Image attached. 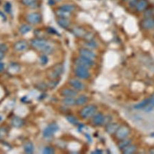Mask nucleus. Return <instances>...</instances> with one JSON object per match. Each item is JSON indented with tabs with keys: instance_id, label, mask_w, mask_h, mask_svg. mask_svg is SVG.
Returning a JSON list of instances; mask_svg holds the SVG:
<instances>
[{
	"instance_id": "nucleus-1",
	"label": "nucleus",
	"mask_w": 154,
	"mask_h": 154,
	"mask_svg": "<svg viewBox=\"0 0 154 154\" xmlns=\"http://www.w3.org/2000/svg\"><path fill=\"white\" fill-rule=\"evenodd\" d=\"M31 45L34 48L36 49L45 54H51L54 49L49 42L45 39L36 38L31 41Z\"/></svg>"
},
{
	"instance_id": "nucleus-2",
	"label": "nucleus",
	"mask_w": 154,
	"mask_h": 154,
	"mask_svg": "<svg viewBox=\"0 0 154 154\" xmlns=\"http://www.w3.org/2000/svg\"><path fill=\"white\" fill-rule=\"evenodd\" d=\"M64 71V66L62 64H57L49 69L48 75L51 79H56L62 75Z\"/></svg>"
},
{
	"instance_id": "nucleus-3",
	"label": "nucleus",
	"mask_w": 154,
	"mask_h": 154,
	"mask_svg": "<svg viewBox=\"0 0 154 154\" xmlns=\"http://www.w3.org/2000/svg\"><path fill=\"white\" fill-rule=\"evenodd\" d=\"M97 111V107L94 105H88L82 109L80 112V115L83 119H88L95 115Z\"/></svg>"
},
{
	"instance_id": "nucleus-4",
	"label": "nucleus",
	"mask_w": 154,
	"mask_h": 154,
	"mask_svg": "<svg viewBox=\"0 0 154 154\" xmlns=\"http://www.w3.org/2000/svg\"><path fill=\"white\" fill-rule=\"evenodd\" d=\"M58 125L56 123H51L45 129L43 132V135L46 138H50L58 130Z\"/></svg>"
},
{
	"instance_id": "nucleus-5",
	"label": "nucleus",
	"mask_w": 154,
	"mask_h": 154,
	"mask_svg": "<svg viewBox=\"0 0 154 154\" xmlns=\"http://www.w3.org/2000/svg\"><path fill=\"white\" fill-rule=\"evenodd\" d=\"M130 134V130L128 127L127 126H121L119 127L117 130L116 131L115 134L116 137L120 140L126 138Z\"/></svg>"
},
{
	"instance_id": "nucleus-6",
	"label": "nucleus",
	"mask_w": 154,
	"mask_h": 154,
	"mask_svg": "<svg viewBox=\"0 0 154 154\" xmlns=\"http://www.w3.org/2000/svg\"><path fill=\"white\" fill-rule=\"evenodd\" d=\"M75 73L78 78H80L82 79H88L91 75L88 69L81 66H77L75 69Z\"/></svg>"
},
{
	"instance_id": "nucleus-7",
	"label": "nucleus",
	"mask_w": 154,
	"mask_h": 154,
	"mask_svg": "<svg viewBox=\"0 0 154 154\" xmlns=\"http://www.w3.org/2000/svg\"><path fill=\"white\" fill-rule=\"evenodd\" d=\"M75 63L78 66H84V67L88 69L91 68V66H93L94 64V62L93 60L88 59L86 58H84V57L80 56L79 58L76 60Z\"/></svg>"
},
{
	"instance_id": "nucleus-8",
	"label": "nucleus",
	"mask_w": 154,
	"mask_h": 154,
	"mask_svg": "<svg viewBox=\"0 0 154 154\" xmlns=\"http://www.w3.org/2000/svg\"><path fill=\"white\" fill-rule=\"evenodd\" d=\"M42 20L41 15L38 12H32L27 17V21L32 25H36L41 23Z\"/></svg>"
},
{
	"instance_id": "nucleus-9",
	"label": "nucleus",
	"mask_w": 154,
	"mask_h": 154,
	"mask_svg": "<svg viewBox=\"0 0 154 154\" xmlns=\"http://www.w3.org/2000/svg\"><path fill=\"white\" fill-rule=\"evenodd\" d=\"M79 54L82 57L91 60H93L96 58L95 54L88 49H79Z\"/></svg>"
},
{
	"instance_id": "nucleus-10",
	"label": "nucleus",
	"mask_w": 154,
	"mask_h": 154,
	"mask_svg": "<svg viewBox=\"0 0 154 154\" xmlns=\"http://www.w3.org/2000/svg\"><path fill=\"white\" fill-rule=\"evenodd\" d=\"M141 26H142L143 29H146V30L153 29L154 27V21L153 18H145L141 22Z\"/></svg>"
},
{
	"instance_id": "nucleus-11",
	"label": "nucleus",
	"mask_w": 154,
	"mask_h": 154,
	"mask_svg": "<svg viewBox=\"0 0 154 154\" xmlns=\"http://www.w3.org/2000/svg\"><path fill=\"white\" fill-rule=\"evenodd\" d=\"M28 44L26 41H17V43L14 44V48L16 51L22 52L26 51L27 49H28Z\"/></svg>"
},
{
	"instance_id": "nucleus-12",
	"label": "nucleus",
	"mask_w": 154,
	"mask_h": 154,
	"mask_svg": "<svg viewBox=\"0 0 154 154\" xmlns=\"http://www.w3.org/2000/svg\"><path fill=\"white\" fill-rule=\"evenodd\" d=\"M69 84L77 91H82L84 88V85L80 81L77 79H71L69 80Z\"/></svg>"
},
{
	"instance_id": "nucleus-13",
	"label": "nucleus",
	"mask_w": 154,
	"mask_h": 154,
	"mask_svg": "<svg viewBox=\"0 0 154 154\" xmlns=\"http://www.w3.org/2000/svg\"><path fill=\"white\" fill-rule=\"evenodd\" d=\"M93 122L96 125H101L105 122V117L101 113H98L94 116Z\"/></svg>"
},
{
	"instance_id": "nucleus-14",
	"label": "nucleus",
	"mask_w": 154,
	"mask_h": 154,
	"mask_svg": "<svg viewBox=\"0 0 154 154\" xmlns=\"http://www.w3.org/2000/svg\"><path fill=\"white\" fill-rule=\"evenodd\" d=\"M148 6V2L146 0H140L136 4V8L138 12L145 11Z\"/></svg>"
},
{
	"instance_id": "nucleus-15",
	"label": "nucleus",
	"mask_w": 154,
	"mask_h": 154,
	"mask_svg": "<svg viewBox=\"0 0 154 154\" xmlns=\"http://www.w3.org/2000/svg\"><path fill=\"white\" fill-rule=\"evenodd\" d=\"M61 95L65 97H74L77 95V92L73 89L64 88L61 91Z\"/></svg>"
},
{
	"instance_id": "nucleus-16",
	"label": "nucleus",
	"mask_w": 154,
	"mask_h": 154,
	"mask_svg": "<svg viewBox=\"0 0 154 154\" xmlns=\"http://www.w3.org/2000/svg\"><path fill=\"white\" fill-rule=\"evenodd\" d=\"M57 23L61 28L64 29L68 28L71 24L70 21H69V19L66 18H59L58 19H57Z\"/></svg>"
},
{
	"instance_id": "nucleus-17",
	"label": "nucleus",
	"mask_w": 154,
	"mask_h": 154,
	"mask_svg": "<svg viewBox=\"0 0 154 154\" xmlns=\"http://www.w3.org/2000/svg\"><path fill=\"white\" fill-rule=\"evenodd\" d=\"M119 125L116 123H112L108 124V125L106 126V130L107 131V133H108L109 134H113L116 132V131L117 130V129L119 128Z\"/></svg>"
},
{
	"instance_id": "nucleus-18",
	"label": "nucleus",
	"mask_w": 154,
	"mask_h": 154,
	"mask_svg": "<svg viewBox=\"0 0 154 154\" xmlns=\"http://www.w3.org/2000/svg\"><path fill=\"white\" fill-rule=\"evenodd\" d=\"M153 97V96L152 95L151 97H149V98H146L145 99H144L143 101H141V102L138 103L137 104H136V105L134 106V108L136 110H140V109H143L147 105V104L150 102V101L151 100V99Z\"/></svg>"
},
{
	"instance_id": "nucleus-19",
	"label": "nucleus",
	"mask_w": 154,
	"mask_h": 154,
	"mask_svg": "<svg viewBox=\"0 0 154 154\" xmlns=\"http://www.w3.org/2000/svg\"><path fill=\"white\" fill-rule=\"evenodd\" d=\"M12 125L14 128H19L23 125V121L22 120L21 118L17 117V116H14V117L12 119Z\"/></svg>"
},
{
	"instance_id": "nucleus-20",
	"label": "nucleus",
	"mask_w": 154,
	"mask_h": 154,
	"mask_svg": "<svg viewBox=\"0 0 154 154\" xmlns=\"http://www.w3.org/2000/svg\"><path fill=\"white\" fill-rule=\"evenodd\" d=\"M60 10H61V11H66V12H73L75 11V7L73 6V5H71V4H64L63 5V6H60L59 8Z\"/></svg>"
},
{
	"instance_id": "nucleus-21",
	"label": "nucleus",
	"mask_w": 154,
	"mask_h": 154,
	"mask_svg": "<svg viewBox=\"0 0 154 154\" xmlns=\"http://www.w3.org/2000/svg\"><path fill=\"white\" fill-rule=\"evenodd\" d=\"M136 150V146L134 145H129L123 149V153L125 154L134 153Z\"/></svg>"
},
{
	"instance_id": "nucleus-22",
	"label": "nucleus",
	"mask_w": 154,
	"mask_h": 154,
	"mask_svg": "<svg viewBox=\"0 0 154 154\" xmlns=\"http://www.w3.org/2000/svg\"><path fill=\"white\" fill-rule=\"evenodd\" d=\"M24 151L26 153H29V154L33 153L34 151V146L33 144L30 142L26 143L24 145Z\"/></svg>"
},
{
	"instance_id": "nucleus-23",
	"label": "nucleus",
	"mask_w": 154,
	"mask_h": 154,
	"mask_svg": "<svg viewBox=\"0 0 154 154\" xmlns=\"http://www.w3.org/2000/svg\"><path fill=\"white\" fill-rule=\"evenodd\" d=\"M88 101V97L85 95L79 96L78 99H75V105L82 106L85 104Z\"/></svg>"
},
{
	"instance_id": "nucleus-24",
	"label": "nucleus",
	"mask_w": 154,
	"mask_h": 154,
	"mask_svg": "<svg viewBox=\"0 0 154 154\" xmlns=\"http://www.w3.org/2000/svg\"><path fill=\"white\" fill-rule=\"evenodd\" d=\"M56 15L59 17V18H66L68 19L69 17L71 16V13L70 12H66V11H61V10L58 9L56 12Z\"/></svg>"
},
{
	"instance_id": "nucleus-25",
	"label": "nucleus",
	"mask_w": 154,
	"mask_h": 154,
	"mask_svg": "<svg viewBox=\"0 0 154 154\" xmlns=\"http://www.w3.org/2000/svg\"><path fill=\"white\" fill-rule=\"evenodd\" d=\"M131 140L130 139H128V138H124L121 140V141L120 143H119V148L120 149H123L124 148H125L127 146H128L129 145H130L131 144Z\"/></svg>"
},
{
	"instance_id": "nucleus-26",
	"label": "nucleus",
	"mask_w": 154,
	"mask_h": 154,
	"mask_svg": "<svg viewBox=\"0 0 154 154\" xmlns=\"http://www.w3.org/2000/svg\"><path fill=\"white\" fill-rule=\"evenodd\" d=\"M63 103L65 106H71L75 104V99L73 97H65L63 100Z\"/></svg>"
},
{
	"instance_id": "nucleus-27",
	"label": "nucleus",
	"mask_w": 154,
	"mask_h": 154,
	"mask_svg": "<svg viewBox=\"0 0 154 154\" xmlns=\"http://www.w3.org/2000/svg\"><path fill=\"white\" fill-rule=\"evenodd\" d=\"M31 30H32V27L27 24L22 25L19 28V31L22 34H26L27 33H28L29 32H30Z\"/></svg>"
},
{
	"instance_id": "nucleus-28",
	"label": "nucleus",
	"mask_w": 154,
	"mask_h": 154,
	"mask_svg": "<svg viewBox=\"0 0 154 154\" xmlns=\"http://www.w3.org/2000/svg\"><path fill=\"white\" fill-rule=\"evenodd\" d=\"M73 34H75L77 36H83L86 34L84 29L81 28H75L73 29Z\"/></svg>"
},
{
	"instance_id": "nucleus-29",
	"label": "nucleus",
	"mask_w": 154,
	"mask_h": 154,
	"mask_svg": "<svg viewBox=\"0 0 154 154\" xmlns=\"http://www.w3.org/2000/svg\"><path fill=\"white\" fill-rule=\"evenodd\" d=\"M19 69H20V67L18 64L16 63H12L11 64V65L9 66L8 71L10 72H11L12 73H17V72H18L19 71Z\"/></svg>"
},
{
	"instance_id": "nucleus-30",
	"label": "nucleus",
	"mask_w": 154,
	"mask_h": 154,
	"mask_svg": "<svg viewBox=\"0 0 154 154\" xmlns=\"http://www.w3.org/2000/svg\"><path fill=\"white\" fill-rule=\"evenodd\" d=\"M153 106H154V103H153V97L151 99V100L150 101V102L147 105H146L144 109L146 112H152L153 110Z\"/></svg>"
},
{
	"instance_id": "nucleus-31",
	"label": "nucleus",
	"mask_w": 154,
	"mask_h": 154,
	"mask_svg": "<svg viewBox=\"0 0 154 154\" xmlns=\"http://www.w3.org/2000/svg\"><path fill=\"white\" fill-rule=\"evenodd\" d=\"M38 0H21L22 3L27 6H32L36 4Z\"/></svg>"
},
{
	"instance_id": "nucleus-32",
	"label": "nucleus",
	"mask_w": 154,
	"mask_h": 154,
	"mask_svg": "<svg viewBox=\"0 0 154 154\" xmlns=\"http://www.w3.org/2000/svg\"><path fill=\"white\" fill-rule=\"evenodd\" d=\"M7 134H8V130H6V128H0V140H3L4 138L6 137Z\"/></svg>"
},
{
	"instance_id": "nucleus-33",
	"label": "nucleus",
	"mask_w": 154,
	"mask_h": 154,
	"mask_svg": "<svg viewBox=\"0 0 154 154\" xmlns=\"http://www.w3.org/2000/svg\"><path fill=\"white\" fill-rule=\"evenodd\" d=\"M66 118L67 119L69 122L71 124H73V125H77V124L78 123V119L73 116H67Z\"/></svg>"
},
{
	"instance_id": "nucleus-34",
	"label": "nucleus",
	"mask_w": 154,
	"mask_h": 154,
	"mask_svg": "<svg viewBox=\"0 0 154 154\" xmlns=\"http://www.w3.org/2000/svg\"><path fill=\"white\" fill-rule=\"evenodd\" d=\"M59 83V80H56V79H52V81L49 82V84H48V87L49 88H54L55 87L58 85Z\"/></svg>"
},
{
	"instance_id": "nucleus-35",
	"label": "nucleus",
	"mask_w": 154,
	"mask_h": 154,
	"mask_svg": "<svg viewBox=\"0 0 154 154\" xmlns=\"http://www.w3.org/2000/svg\"><path fill=\"white\" fill-rule=\"evenodd\" d=\"M153 15V8H149L145 12V18H152Z\"/></svg>"
},
{
	"instance_id": "nucleus-36",
	"label": "nucleus",
	"mask_w": 154,
	"mask_h": 154,
	"mask_svg": "<svg viewBox=\"0 0 154 154\" xmlns=\"http://www.w3.org/2000/svg\"><path fill=\"white\" fill-rule=\"evenodd\" d=\"M39 61H40V63L41 64H43V65H45V64H46L47 63H48V56L46 55H43L40 57V59H39Z\"/></svg>"
},
{
	"instance_id": "nucleus-37",
	"label": "nucleus",
	"mask_w": 154,
	"mask_h": 154,
	"mask_svg": "<svg viewBox=\"0 0 154 154\" xmlns=\"http://www.w3.org/2000/svg\"><path fill=\"white\" fill-rule=\"evenodd\" d=\"M43 153L45 154H53L54 153V149L50 146H46L43 149Z\"/></svg>"
},
{
	"instance_id": "nucleus-38",
	"label": "nucleus",
	"mask_w": 154,
	"mask_h": 154,
	"mask_svg": "<svg viewBox=\"0 0 154 154\" xmlns=\"http://www.w3.org/2000/svg\"><path fill=\"white\" fill-rule=\"evenodd\" d=\"M87 45H88L89 48H96L97 47V44L96 42H95L93 41H88V43H86Z\"/></svg>"
},
{
	"instance_id": "nucleus-39",
	"label": "nucleus",
	"mask_w": 154,
	"mask_h": 154,
	"mask_svg": "<svg viewBox=\"0 0 154 154\" xmlns=\"http://www.w3.org/2000/svg\"><path fill=\"white\" fill-rule=\"evenodd\" d=\"M11 9H12L11 4H10L9 2H7V3L5 4V6H4L5 11H6V12H8V13H10L11 11Z\"/></svg>"
},
{
	"instance_id": "nucleus-40",
	"label": "nucleus",
	"mask_w": 154,
	"mask_h": 154,
	"mask_svg": "<svg viewBox=\"0 0 154 154\" xmlns=\"http://www.w3.org/2000/svg\"><path fill=\"white\" fill-rule=\"evenodd\" d=\"M0 51L2 52H6L8 51V47H7L6 45L5 44H0Z\"/></svg>"
},
{
	"instance_id": "nucleus-41",
	"label": "nucleus",
	"mask_w": 154,
	"mask_h": 154,
	"mask_svg": "<svg viewBox=\"0 0 154 154\" xmlns=\"http://www.w3.org/2000/svg\"><path fill=\"white\" fill-rule=\"evenodd\" d=\"M137 0H130V5L131 7L136 6V4L137 3Z\"/></svg>"
},
{
	"instance_id": "nucleus-42",
	"label": "nucleus",
	"mask_w": 154,
	"mask_h": 154,
	"mask_svg": "<svg viewBox=\"0 0 154 154\" xmlns=\"http://www.w3.org/2000/svg\"><path fill=\"white\" fill-rule=\"evenodd\" d=\"M48 32H49V33H51V34H57V32L55 30V29H54V28H48Z\"/></svg>"
},
{
	"instance_id": "nucleus-43",
	"label": "nucleus",
	"mask_w": 154,
	"mask_h": 154,
	"mask_svg": "<svg viewBox=\"0 0 154 154\" xmlns=\"http://www.w3.org/2000/svg\"><path fill=\"white\" fill-rule=\"evenodd\" d=\"M4 69V64L0 62V72H2Z\"/></svg>"
},
{
	"instance_id": "nucleus-44",
	"label": "nucleus",
	"mask_w": 154,
	"mask_h": 154,
	"mask_svg": "<svg viewBox=\"0 0 154 154\" xmlns=\"http://www.w3.org/2000/svg\"><path fill=\"white\" fill-rule=\"evenodd\" d=\"M4 58V53L0 51V60H2Z\"/></svg>"
},
{
	"instance_id": "nucleus-45",
	"label": "nucleus",
	"mask_w": 154,
	"mask_h": 154,
	"mask_svg": "<svg viewBox=\"0 0 154 154\" xmlns=\"http://www.w3.org/2000/svg\"><path fill=\"white\" fill-rule=\"evenodd\" d=\"M103 152H102V151L101 150H96V151H95L93 152V153H102Z\"/></svg>"
},
{
	"instance_id": "nucleus-46",
	"label": "nucleus",
	"mask_w": 154,
	"mask_h": 154,
	"mask_svg": "<svg viewBox=\"0 0 154 154\" xmlns=\"http://www.w3.org/2000/svg\"><path fill=\"white\" fill-rule=\"evenodd\" d=\"M52 1H54V2L56 3V2H61L62 0H52Z\"/></svg>"
},
{
	"instance_id": "nucleus-47",
	"label": "nucleus",
	"mask_w": 154,
	"mask_h": 154,
	"mask_svg": "<svg viewBox=\"0 0 154 154\" xmlns=\"http://www.w3.org/2000/svg\"><path fill=\"white\" fill-rule=\"evenodd\" d=\"M2 120V117L1 116H0V121H1Z\"/></svg>"
}]
</instances>
